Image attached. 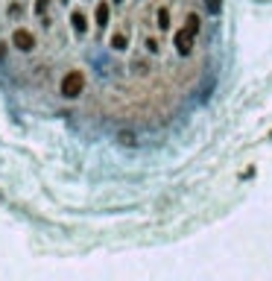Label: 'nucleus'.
I'll list each match as a JSON object with an SVG mask.
<instances>
[{
	"label": "nucleus",
	"mask_w": 272,
	"mask_h": 281,
	"mask_svg": "<svg viewBox=\"0 0 272 281\" xmlns=\"http://www.w3.org/2000/svg\"><path fill=\"white\" fill-rule=\"evenodd\" d=\"M126 44H129V38H126L123 32H117V35L111 38V47H114V50H126Z\"/></svg>",
	"instance_id": "nucleus-6"
},
{
	"label": "nucleus",
	"mask_w": 272,
	"mask_h": 281,
	"mask_svg": "<svg viewBox=\"0 0 272 281\" xmlns=\"http://www.w3.org/2000/svg\"><path fill=\"white\" fill-rule=\"evenodd\" d=\"M12 44H15L18 50H32V47H35V38H32L27 30H15V35H12Z\"/></svg>",
	"instance_id": "nucleus-3"
},
{
	"label": "nucleus",
	"mask_w": 272,
	"mask_h": 281,
	"mask_svg": "<svg viewBox=\"0 0 272 281\" xmlns=\"http://www.w3.org/2000/svg\"><path fill=\"white\" fill-rule=\"evenodd\" d=\"M158 27H161V30H170V12H167V9L158 12Z\"/></svg>",
	"instance_id": "nucleus-7"
},
{
	"label": "nucleus",
	"mask_w": 272,
	"mask_h": 281,
	"mask_svg": "<svg viewBox=\"0 0 272 281\" xmlns=\"http://www.w3.org/2000/svg\"><path fill=\"white\" fill-rule=\"evenodd\" d=\"M97 24H100V30L109 24V6H106V3H100V6H97Z\"/></svg>",
	"instance_id": "nucleus-5"
},
{
	"label": "nucleus",
	"mask_w": 272,
	"mask_h": 281,
	"mask_svg": "<svg viewBox=\"0 0 272 281\" xmlns=\"http://www.w3.org/2000/svg\"><path fill=\"white\" fill-rule=\"evenodd\" d=\"M196 32H199V18H196V15H187L184 30L176 32V50H179L181 56H187V53L193 50V38H196Z\"/></svg>",
	"instance_id": "nucleus-1"
},
{
	"label": "nucleus",
	"mask_w": 272,
	"mask_h": 281,
	"mask_svg": "<svg viewBox=\"0 0 272 281\" xmlns=\"http://www.w3.org/2000/svg\"><path fill=\"white\" fill-rule=\"evenodd\" d=\"M205 6H208V12H211V15H217V12L222 9V0H205Z\"/></svg>",
	"instance_id": "nucleus-8"
},
{
	"label": "nucleus",
	"mask_w": 272,
	"mask_h": 281,
	"mask_svg": "<svg viewBox=\"0 0 272 281\" xmlns=\"http://www.w3.org/2000/svg\"><path fill=\"white\" fill-rule=\"evenodd\" d=\"M70 21H73V30L79 32V35L88 30V21H85V15H82V12H73V18H70Z\"/></svg>",
	"instance_id": "nucleus-4"
},
{
	"label": "nucleus",
	"mask_w": 272,
	"mask_h": 281,
	"mask_svg": "<svg viewBox=\"0 0 272 281\" xmlns=\"http://www.w3.org/2000/svg\"><path fill=\"white\" fill-rule=\"evenodd\" d=\"M82 88H85V76H82L79 70L67 73V76H64V82H61V94H64V97H79Z\"/></svg>",
	"instance_id": "nucleus-2"
},
{
	"label": "nucleus",
	"mask_w": 272,
	"mask_h": 281,
	"mask_svg": "<svg viewBox=\"0 0 272 281\" xmlns=\"http://www.w3.org/2000/svg\"><path fill=\"white\" fill-rule=\"evenodd\" d=\"M3 56H6V44H0V59H3Z\"/></svg>",
	"instance_id": "nucleus-9"
}]
</instances>
